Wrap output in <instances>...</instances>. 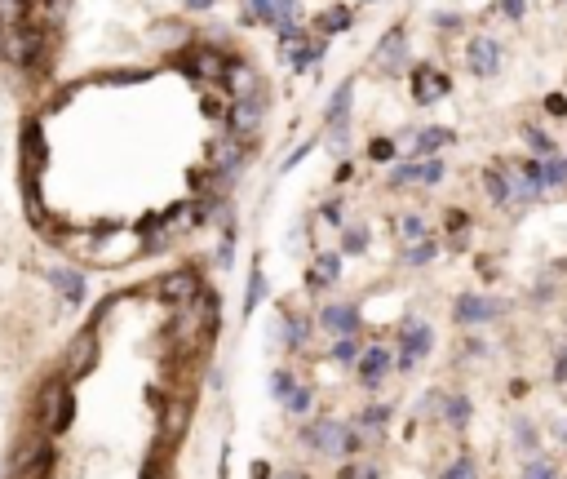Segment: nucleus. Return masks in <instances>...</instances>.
I'll return each instance as SVG.
<instances>
[{
	"label": "nucleus",
	"instance_id": "obj_1",
	"mask_svg": "<svg viewBox=\"0 0 567 479\" xmlns=\"http://www.w3.org/2000/svg\"><path fill=\"white\" fill-rule=\"evenodd\" d=\"M226 63H231L226 45H209V40H187V45H182V54L173 58V67H178L182 76H191L195 85H218Z\"/></svg>",
	"mask_w": 567,
	"mask_h": 479
},
{
	"label": "nucleus",
	"instance_id": "obj_2",
	"mask_svg": "<svg viewBox=\"0 0 567 479\" xmlns=\"http://www.w3.org/2000/svg\"><path fill=\"white\" fill-rule=\"evenodd\" d=\"M266 111H271V94H266V85L253 89V94H244V98H231V107H226V116H222L226 134L253 142L257 134H262V125H266Z\"/></svg>",
	"mask_w": 567,
	"mask_h": 479
},
{
	"label": "nucleus",
	"instance_id": "obj_3",
	"mask_svg": "<svg viewBox=\"0 0 567 479\" xmlns=\"http://www.w3.org/2000/svg\"><path fill=\"white\" fill-rule=\"evenodd\" d=\"M36 413H40V426H45V435H63L67 426H71V417H76V395H71V386L63 382V377L45 386V395H40Z\"/></svg>",
	"mask_w": 567,
	"mask_h": 479
},
{
	"label": "nucleus",
	"instance_id": "obj_4",
	"mask_svg": "<svg viewBox=\"0 0 567 479\" xmlns=\"http://www.w3.org/2000/svg\"><path fill=\"white\" fill-rule=\"evenodd\" d=\"M253 160V151H249V142L244 138H235V134H226V138H218L213 142V151H209V169L218 173L222 178V187L231 191V182L240 178L244 173V165H249Z\"/></svg>",
	"mask_w": 567,
	"mask_h": 479
},
{
	"label": "nucleus",
	"instance_id": "obj_5",
	"mask_svg": "<svg viewBox=\"0 0 567 479\" xmlns=\"http://www.w3.org/2000/svg\"><path fill=\"white\" fill-rule=\"evenodd\" d=\"M443 160L430 156V160H408V165H395L386 173V187L390 191H404V187H439L443 182Z\"/></svg>",
	"mask_w": 567,
	"mask_h": 479
},
{
	"label": "nucleus",
	"instance_id": "obj_6",
	"mask_svg": "<svg viewBox=\"0 0 567 479\" xmlns=\"http://www.w3.org/2000/svg\"><path fill=\"white\" fill-rule=\"evenodd\" d=\"M346 431H350V426H342L337 417H319V422H311L302 431V444L315 448V453L333 457V453H346Z\"/></svg>",
	"mask_w": 567,
	"mask_h": 479
},
{
	"label": "nucleus",
	"instance_id": "obj_7",
	"mask_svg": "<svg viewBox=\"0 0 567 479\" xmlns=\"http://www.w3.org/2000/svg\"><path fill=\"white\" fill-rule=\"evenodd\" d=\"M63 369L67 377H85V373H94V364H98V329L89 324V329H80L76 338H71L67 346V355H63Z\"/></svg>",
	"mask_w": 567,
	"mask_h": 479
},
{
	"label": "nucleus",
	"instance_id": "obj_8",
	"mask_svg": "<svg viewBox=\"0 0 567 479\" xmlns=\"http://www.w3.org/2000/svg\"><path fill=\"white\" fill-rule=\"evenodd\" d=\"M151 293L164 302H178V307H187V302L200 293V275H195L191 267H178V271H169V275H160L156 284H151Z\"/></svg>",
	"mask_w": 567,
	"mask_h": 479
},
{
	"label": "nucleus",
	"instance_id": "obj_9",
	"mask_svg": "<svg viewBox=\"0 0 567 479\" xmlns=\"http://www.w3.org/2000/svg\"><path fill=\"white\" fill-rule=\"evenodd\" d=\"M404 142H408V156L412 160H430V156H439V151H448L457 138H452V129L430 125V129H408Z\"/></svg>",
	"mask_w": 567,
	"mask_h": 479
},
{
	"label": "nucleus",
	"instance_id": "obj_10",
	"mask_svg": "<svg viewBox=\"0 0 567 479\" xmlns=\"http://www.w3.org/2000/svg\"><path fill=\"white\" fill-rule=\"evenodd\" d=\"M315 324H319L324 333H333V338L359 333V307H355V302H328V307H319Z\"/></svg>",
	"mask_w": 567,
	"mask_h": 479
},
{
	"label": "nucleus",
	"instance_id": "obj_11",
	"mask_svg": "<svg viewBox=\"0 0 567 479\" xmlns=\"http://www.w3.org/2000/svg\"><path fill=\"white\" fill-rule=\"evenodd\" d=\"M430 342H435V333H430V324H417L412 320L404 329V338H399V369H417V360L430 351Z\"/></svg>",
	"mask_w": 567,
	"mask_h": 479
},
{
	"label": "nucleus",
	"instance_id": "obj_12",
	"mask_svg": "<svg viewBox=\"0 0 567 479\" xmlns=\"http://www.w3.org/2000/svg\"><path fill=\"white\" fill-rule=\"evenodd\" d=\"M373 63H377L381 71H390V76H399V71L408 67V45H404V27H390V32L381 36V45H377Z\"/></svg>",
	"mask_w": 567,
	"mask_h": 479
},
{
	"label": "nucleus",
	"instance_id": "obj_13",
	"mask_svg": "<svg viewBox=\"0 0 567 479\" xmlns=\"http://www.w3.org/2000/svg\"><path fill=\"white\" fill-rule=\"evenodd\" d=\"M218 85H222L231 98H244V94H253V89H262V76H257V71L244 63V58H235V54H231V63H226V71H222Z\"/></svg>",
	"mask_w": 567,
	"mask_h": 479
},
{
	"label": "nucleus",
	"instance_id": "obj_14",
	"mask_svg": "<svg viewBox=\"0 0 567 479\" xmlns=\"http://www.w3.org/2000/svg\"><path fill=\"white\" fill-rule=\"evenodd\" d=\"M49 160V147H45V134H40V120H27L23 125V178L32 182V173L45 169Z\"/></svg>",
	"mask_w": 567,
	"mask_h": 479
},
{
	"label": "nucleus",
	"instance_id": "obj_15",
	"mask_svg": "<svg viewBox=\"0 0 567 479\" xmlns=\"http://www.w3.org/2000/svg\"><path fill=\"white\" fill-rule=\"evenodd\" d=\"M466 63L474 76H497V67H501V45L492 36H479V40H470L466 45Z\"/></svg>",
	"mask_w": 567,
	"mask_h": 479
},
{
	"label": "nucleus",
	"instance_id": "obj_16",
	"mask_svg": "<svg viewBox=\"0 0 567 479\" xmlns=\"http://www.w3.org/2000/svg\"><path fill=\"white\" fill-rule=\"evenodd\" d=\"M160 404V440H182V431H187V422H191V400H182V395H173L169 404L156 400Z\"/></svg>",
	"mask_w": 567,
	"mask_h": 479
},
{
	"label": "nucleus",
	"instance_id": "obj_17",
	"mask_svg": "<svg viewBox=\"0 0 567 479\" xmlns=\"http://www.w3.org/2000/svg\"><path fill=\"white\" fill-rule=\"evenodd\" d=\"M342 280V253H315L311 258V271H306V289H333V284Z\"/></svg>",
	"mask_w": 567,
	"mask_h": 479
},
{
	"label": "nucleus",
	"instance_id": "obj_18",
	"mask_svg": "<svg viewBox=\"0 0 567 479\" xmlns=\"http://www.w3.org/2000/svg\"><path fill=\"white\" fill-rule=\"evenodd\" d=\"M448 94V76L435 67H417L412 71V98H417L421 107H430V103H439V98Z\"/></svg>",
	"mask_w": 567,
	"mask_h": 479
},
{
	"label": "nucleus",
	"instance_id": "obj_19",
	"mask_svg": "<svg viewBox=\"0 0 567 479\" xmlns=\"http://www.w3.org/2000/svg\"><path fill=\"white\" fill-rule=\"evenodd\" d=\"M45 280L54 284L58 293H63L71 307H80V302H85V289H89L85 271H76V267H49V271H45Z\"/></svg>",
	"mask_w": 567,
	"mask_h": 479
},
{
	"label": "nucleus",
	"instance_id": "obj_20",
	"mask_svg": "<svg viewBox=\"0 0 567 479\" xmlns=\"http://www.w3.org/2000/svg\"><path fill=\"white\" fill-rule=\"evenodd\" d=\"M350 103H355V80H342L337 94L328 98V111H324V129H350Z\"/></svg>",
	"mask_w": 567,
	"mask_h": 479
},
{
	"label": "nucleus",
	"instance_id": "obj_21",
	"mask_svg": "<svg viewBox=\"0 0 567 479\" xmlns=\"http://www.w3.org/2000/svg\"><path fill=\"white\" fill-rule=\"evenodd\" d=\"M355 373H359V382L364 386H381L386 382V373H390V351L386 346H368V351L355 360Z\"/></svg>",
	"mask_w": 567,
	"mask_h": 479
},
{
	"label": "nucleus",
	"instance_id": "obj_22",
	"mask_svg": "<svg viewBox=\"0 0 567 479\" xmlns=\"http://www.w3.org/2000/svg\"><path fill=\"white\" fill-rule=\"evenodd\" d=\"M280 338H284L288 351H302V346L311 342V320L293 307H280Z\"/></svg>",
	"mask_w": 567,
	"mask_h": 479
},
{
	"label": "nucleus",
	"instance_id": "obj_23",
	"mask_svg": "<svg viewBox=\"0 0 567 479\" xmlns=\"http://www.w3.org/2000/svg\"><path fill=\"white\" fill-rule=\"evenodd\" d=\"M350 27H355V9L350 5H328V9H319V18H315L319 36H342Z\"/></svg>",
	"mask_w": 567,
	"mask_h": 479
},
{
	"label": "nucleus",
	"instance_id": "obj_24",
	"mask_svg": "<svg viewBox=\"0 0 567 479\" xmlns=\"http://www.w3.org/2000/svg\"><path fill=\"white\" fill-rule=\"evenodd\" d=\"M492 315H501V302H488V298H461L457 302V320L461 324H479V320H492Z\"/></svg>",
	"mask_w": 567,
	"mask_h": 479
},
{
	"label": "nucleus",
	"instance_id": "obj_25",
	"mask_svg": "<svg viewBox=\"0 0 567 479\" xmlns=\"http://www.w3.org/2000/svg\"><path fill=\"white\" fill-rule=\"evenodd\" d=\"M483 191H488L492 205H510V173H505V165H492L488 173H483Z\"/></svg>",
	"mask_w": 567,
	"mask_h": 479
},
{
	"label": "nucleus",
	"instance_id": "obj_26",
	"mask_svg": "<svg viewBox=\"0 0 567 479\" xmlns=\"http://www.w3.org/2000/svg\"><path fill=\"white\" fill-rule=\"evenodd\" d=\"M373 244V231L368 222H355V227H342V258H359V253Z\"/></svg>",
	"mask_w": 567,
	"mask_h": 479
},
{
	"label": "nucleus",
	"instance_id": "obj_27",
	"mask_svg": "<svg viewBox=\"0 0 567 479\" xmlns=\"http://www.w3.org/2000/svg\"><path fill=\"white\" fill-rule=\"evenodd\" d=\"M262 298H266V271H262V262H253L249 289H244V315H253L257 307H262Z\"/></svg>",
	"mask_w": 567,
	"mask_h": 479
},
{
	"label": "nucleus",
	"instance_id": "obj_28",
	"mask_svg": "<svg viewBox=\"0 0 567 479\" xmlns=\"http://www.w3.org/2000/svg\"><path fill=\"white\" fill-rule=\"evenodd\" d=\"M280 404H284V409L293 413V417H306V413H311V404H315V395H311V386H302V382H297V386L284 395Z\"/></svg>",
	"mask_w": 567,
	"mask_h": 479
},
{
	"label": "nucleus",
	"instance_id": "obj_29",
	"mask_svg": "<svg viewBox=\"0 0 567 479\" xmlns=\"http://www.w3.org/2000/svg\"><path fill=\"white\" fill-rule=\"evenodd\" d=\"M435 253H439V244L435 240H417V244H408V253H404V262L408 267H426V262H435Z\"/></svg>",
	"mask_w": 567,
	"mask_h": 479
},
{
	"label": "nucleus",
	"instance_id": "obj_30",
	"mask_svg": "<svg viewBox=\"0 0 567 479\" xmlns=\"http://www.w3.org/2000/svg\"><path fill=\"white\" fill-rule=\"evenodd\" d=\"M399 240L404 244L426 240V218H421V213H404V218H399Z\"/></svg>",
	"mask_w": 567,
	"mask_h": 479
},
{
	"label": "nucleus",
	"instance_id": "obj_31",
	"mask_svg": "<svg viewBox=\"0 0 567 479\" xmlns=\"http://www.w3.org/2000/svg\"><path fill=\"white\" fill-rule=\"evenodd\" d=\"M390 413H395L390 404H373V409H364L359 413V431H381V426L390 422Z\"/></svg>",
	"mask_w": 567,
	"mask_h": 479
},
{
	"label": "nucleus",
	"instance_id": "obj_32",
	"mask_svg": "<svg viewBox=\"0 0 567 479\" xmlns=\"http://www.w3.org/2000/svg\"><path fill=\"white\" fill-rule=\"evenodd\" d=\"M395 156H399L395 138H373V142H368V160H377V165H390Z\"/></svg>",
	"mask_w": 567,
	"mask_h": 479
},
{
	"label": "nucleus",
	"instance_id": "obj_33",
	"mask_svg": "<svg viewBox=\"0 0 567 479\" xmlns=\"http://www.w3.org/2000/svg\"><path fill=\"white\" fill-rule=\"evenodd\" d=\"M319 218H324V227H337V231H342V227H346V205H342V196L324 200V205H319Z\"/></svg>",
	"mask_w": 567,
	"mask_h": 479
},
{
	"label": "nucleus",
	"instance_id": "obj_34",
	"mask_svg": "<svg viewBox=\"0 0 567 479\" xmlns=\"http://www.w3.org/2000/svg\"><path fill=\"white\" fill-rule=\"evenodd\" d=\"M359 355H364V351H359V338H355V333H346V338L333 342V360H337V364H355Z\"/></svg>",
	"mask_w": 567,
	"mask_h": 479
},
{
	"label": "nucleus",
	"instance_id": "obj_35",
	"mask_svg": "<svg viewBox=\"0 0 567 479\" xmlns=\"http://www.w3.org/2000/svg\"><path fill=\"white\" fill-rule=\"evenodd\" d=\"M138 80H147V71H142V67H120V71H102V85H138Z\"/></svg>",
	"mask_w": 567,
	"mask_h": 479
},
{
	"label": "nucleus",
	"instance_id": "obj_36",
	"mask_svg": "<svg viewBox=\"0 0 567 479\" xmlns=\"http://www.w3.org/2000/svg\"><path fill=\"white\" fill-rule=\"evenodd\" d=\"M293 386H297L293 369H275V373H271V395H275V400H284V395L293 391Z\"/></svg>",
	"mask_w": 567,
	"mask_h": 479
},
{
	"label": "nucleus",
	"instance_id": "obj_37",
	"mask_svg": "<svg viewBox=\"0 0 567 479\" xmlns=\"http://www.w3.org/2000/svg\"><path fill=\"white\" fill-rule=\"evenodd\" d=\"M443 413H448V422H452V426H466V417H470V404L461 400V395H452V400L443 404Z\"/></svg>",
	"mask_w": 567,
	"mask_h": 479
},
{
	"label": "nucleus",
	"instance_id": "obj_38",
	"mask_svg": "<svg viewBox=\"0 0 567 479\" xmlns=\"http://www.w3.org/2000/svg\"><path fill=\"white\" fill-rule=\"evenodd\" d=\"M523 138H528V142H532V147H536V156H554V142H550V138H545V134H541V129H536V125H528V129H523Z\"/></svg>",
	"mask_w": 567,
	"mask_h": 479
},
{
	"label": "nucleus",
	"instance_id": "obj_39",
	"mask_svg": "<svg viewBox=\"0 0 567 479\" xmlns=\"http://www.w3.org/2000/svg\"><path fill=\"white\" fill-rule=\"evenodd\" d=\"M448 231H452V240H466V231H470V218H466V213H461V209H452L448 213Z\"/></svg>",
	"mask_w": 567,
	"mask_h": 479
},
{
	"label": "nucleus",
	"instance_id": "obj_40",
	"mask_svg": "<svg viewBox=\"0 0 567 479\" xmlns=\"http://www.w3.org/2000/svg\"><path fill=\"white\" fill-rule=\"evenodd\" d=\"M311 151H315V142H302V147H297V151H293V156H288V160H284V165H280V173H288V169H297V165H302V160H306V156H311Z\"/></svg>",
	"mask_w": 567,
	"mask_h": 479
},
{
	"label": "nucleus",
	"instance_id": "obj_41",
	"mask_svg": "<svg viewBox=\"0 0 567 479\" xmlns=\"http://www.w3.org/2000/svg\"><path fill=\"white\" fill-rule=\"evenodd\" d=\"M182 9H187V14H213L218 0H182Z\"/></svg>",
	"mask_w": 567,
	"mask_h": 479
},
{
	"label": "nucleus",
	"instance_id": "obj_42",
	"mask_svg": "<svg viewBox=\"0 0 567 479\" xmlns=\"http://www.w3.org/2000/svg\"><path fill=\"white\" fill-rule=\"evenodd\" d=\"M501 14L505 18H523L528 14V0H501Z\"/></svg>",
	"mask_w": 567,
	"mask_h": 479
},
{
	"label": "nucleus",
	"instance_id": "obj_43",
	"mask_svg": "<svg viewBox=\"0 0 567 479\" xmlns=\"http://www.w3.org/2000/svg\"><path fill=\"white\" fill-rule=\"evenodd\" d=\"M443 479H474V466L470 462H457V466H448V471H443Z\"/></svg>",
	"mask_w": 567,
	"mask_h": 479
},
{
	"label": "nucleus",
	"instance_id": "obj_44",
	"mask_svg": "<svg viewBox=\"0 0 567 479\" xmlns=\"http://www.w3.org/2000/svg\"><path fill=\"white\" fill-rule=\"evenodd\" d=\"M142 479H164V471H160V457H151V462L142 466Z\"/></svg>",
	"mask_w": 567,
	"mask_h": 479
},
{
	"label": "nucleus",
	"instance_id": "obj_45",
	"mask_svg": "<svg viewBox=\"0 0 567 479\" xmlns=\"http://www.w3.org/2000/svg\"><path fill=\"white\" fill-rule=\"evenodd\" d=\"M0 63H9V23H0Z\"/></svg>",
	"mask_w": 567,
	"mask_h": 479
},
{
	"label": "nucleus",
	"instance_id": "obj_46",
	"mask_svg": "<svg viewBox=\"0 0 567 479\" xmlns=\"http://www.w3.org/2000/svg\"><path fill=\"white\" fill-rule=\"evenodd\" d=\"M545 111H554V116H567V103H563V98H545Z\"/></svg>",
	"mask_w": 567,
	"mask_h": 479
},
{
	"label": "nucleus",
	"instance_id": "obj_47",
	"mask_svg": "<svg viewBox=\"0 0 567 479\" xmlns=\"http://www.w3.org/2000/svg\"><path fill=\"white\" fill-rule=\"evenodd\" d=\"M350 173H355V165H350V160H342V165H337V182H350Z\"/></svg>",
	"mask_w": 567,
	"mask_h": 479
},
{
	"label": "nucleus",
	"instance_id": "obj_48",
	"mask_svg": "<svg viewBox=\"0 0 567 479\" xmlns=\"http://www.w3.org/2000/svg\"><path fill=\"white\" fill-rule=\"evenodd\" d=\"M528 479H550V475H545V466H528Z\"/></svg>",
	"mask_w": 567,
	"mask_h": 479
},
{
	"label": "nucleus",
	"instance_id": "obj_49",
	"mask_svg": "<svg viewBox=\"0 0 567 479\" xmlns=\"http://www.w3.org/2000/svg\"><path fill=\"white\" fill-rule=\"evenodd\" d=\"M275 479H302V475H297V471H288V475H284V471H280V475H275Z\"/></svg>",
	"mask_w": 567,
	"mask_h": 479
},
{
	"label": "nucleus",
	"instance_id": "obj_50",
	"mask_svg": "<svg viewBox=\"0 0 567 479\" xmlns=\"http://www.w3.org/2000/svg\"><path fill=\"white\" fill-rule=\"evenodd\" d=\"M359 5H373V0H359Z\"/></svg>",
	"mask_w": 567,
	"mask_h": 479
},
{
	"label": "nucleus",
	"instance_id": "obj_51",
	"mask_svg": "<svg viewBox=\"0 0 567 479\" xmlns=\"http://www.w3.org/2000/svg\"><path fill=\"white\" fill-rule=\"evenodd\" d=\"M27 5H32V0H27Z\"/></svg>",
	"mask_w": 567,
	"mask_h": 479
}]
</instances>
